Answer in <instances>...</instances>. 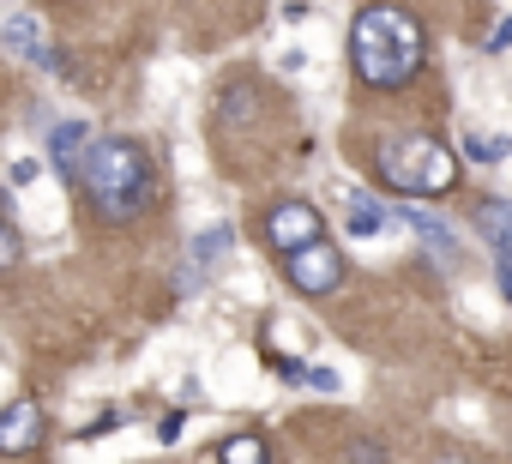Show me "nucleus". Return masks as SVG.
I'll list each match as a JSON object with an SVG mask.
<instances>
[{
  "label": "nucleus",
  "instance_id": "nucleus-15",
  "mask_svg": "<svg viewBox=\"0 0 512 464\" xmlns=\"http://www.w3.org/2000/svg\"><path fill=\"white\" fill-rule=\"evenodd\" d=\"M338 464H392V458H386V446H380V440H350Z\"/></svg>",
  "mask_w": 512,
  "mask_h": 464
},
{
  "label": "nucleus",
  "instance_id": "nucleus-4",
  "mask_svg": "<svg viewBox=\"0 0 512 464\" xmlns=\"http://www.w3.org/2000/svg\"><path fill=\"white\" fill-rule=\"evenodd\" d=\"M326 236V217L308 205V199H284L272 217H266V242L290 260V254H302V248H314Z\"/></svg>",
  "mask_w": 512,
  "mask_h": 464
},
{
  "label": "nucleus",
  "instance_id": "nucleus-7",
  "mask_svg": "<svg viewBox=\"0 0 512 464\" xmlns=\"http://www.w3.org/2000/svg\"><path fill=\"white\" fill-rule=\"evenodd\" d=\"M37 440H43V410H37L31 398H13L7 416H0V452L19 458V452H31Z\"/></svg>",
  "mask_w": 512,
  "mask_h": 464
},
{
  "label": "nucleus",
  "instance_id": "nucleus-14",
  "mask_svg": "<svg viewBox=\"0 0 512 464\" xmlns=\"http://www.w3.org/2000/svg\"><path fill=\"white\" fill-rule=\"evenodd\" d=\"M464 157H470V163H500V157H512V139H506V133H488V139L476 133V139L464 145Z\"/></svg>",
  "mask_w": 512,
  "mask_h": 464
},
{
  "label": "nucleus",
  "instance_id": "nucleus-9",
  "mask_svg": "<svg viewBox=\"0 0 512 464\" xmlns=\"http://www.w3.org/2000/svg\"><path fill=\"white\" fill-rule=\"evenodd\" d=\"M476 229H482V242L500 266H512V199H482L476 205Z\"/></svg>",
  "mask_w": 512,
  "mask_h": 464
},
{
  "label": "nucleus",
  "instance_id": "nucleus-1",
  "mask_svg": "<svg viewBox=\"0 0 512 464\" xmlns=\"http://www.w3.org/2000/svg\"><path fill=\"white\" fill-rule=\"evenodd\" d=\"M422 55H428V37L422 25L392 7V0H374V7L356 13L350 25V61H356V79L374 85V91H398L422 73Z\"/></svg>",
  "mask_w": 512,
  "mask_h": 464
},
{
  "label": "nucleus",
  "instance_id": "nucleus-10",
  "mask_svg": "<svg viewBox=\"0 0 512 464\" xmlns=\"http://www.w3.org/2000/svg\"><path fill=\"white\" fill-rule=\"evenodd\" d=\"M392 223H404V229H416V236L440 254V266H458V242H452V223H440V217H428V211H392Z\"/></svg>",
  "mask_w": 512,
  "mask_h": 464
},
{
  "label": "nucleus",
  "instance_id": "nucleus-13",
  "mask_svg": "<svg viewBox=\"0 0 512 464\" xmlns=\"http://www.w3.org/2000/svg\"><path fill=\"white\" fill-rule=\"evenodd\" d=\"M266 458H272V452H266L260 434H235V440L217 446V464H266Z\"/></svg>",
  "mask_w": 512,
  "mask_h": 464
},
{
  "label": "nucleus",
  "instance_id": "nucleus-8",
  "mask_svg": "<svg viewBox=\"0 0 512 464\" xmlns=\"http://www.w3.org/2000/svg\"><path fill=\"white\" fill-rule=\"evenodd\" d=\"M0 37H7L13 61H37V67H49V61H55V55H49V31H43V19H37V13H13Z\"/></svg>",
  "mask_w": 512,
  "mask_h": 464
},
{
  "label": "nucleus",
  "instance_id": "nucleus-12",
  "mask_svg": "<svg viewBox=\"0 0 512 464\" xmlns=\"http://www.w3.org/2000/svg\"><path fill=\"white\" fill-rule=\"evenodd\" d=\"M229 242H235V229H229V223H211L205 236H199V248H193V278H205V272L229 254Z\"/></svg>",
  "mask_w": 512,
  "mask_h": 464
},
{
  "label": "nucleus",
  "instance_id": "nucleus-2",
  "mask_svg": "<svg viewBox=\"0 0 512 464\" xmlns=\"http://www.w3.org/2000/svg\"><path fill=\"white\" fill-rule=\"evenodd\" d=\"M85 193L103 223H133L157 199V169L133 139H97L85 163Z\"/></svg>",
  "mask_w": 512,
  "mask_h": 464
},
{
  "label": "nucleus",
  "instance_id": "nucleus-6",
  "mask_svg": "<svg viewBox=\"0 0 512 464\" xmlns=\"http://www.w3.org/2000/svg\"><path fill=\"white\" fill-rule=\"evenodd\" d=\"M91 127L85 121H55V133H49V157H55V175H67V181H85V163H91Z\"/></svg>",
  "mask_w": 512,
  "mask_h": 464
},
{
  "label": "nucleus",
  "instance_id": "nucleus-3",
  "mask_svg": "<svg viewBox=\"0 0 512 464\" xmlns=\"http://www.w3.org/2000/svg\"><path fill=\"white\" fill-rule=\"evenodd\" d=\"M380 175L410 199H434L458 187V151L440 145L434 133H398L380 145Z\"/></svg>",
  "mask_w": 512,
  "mask_h": 464
},
{
  "label": "nucleus",
  "instance_id": "nucleus-11",
  "mask_svg": "<svg viewBox=\"0 0 512 464\" xmlns=\"http://www.w3.org/2000/svg\"><path fill=\"white\" fill-rule=\"evenodd\" d=\"M344 223H350V236H386V229H392V211H386L374 193H356Z\"/></svg>",
  "mask_w": 512,
  "mask_h": 464
},
{
  "label": "nucleus",
  "instance_id": "nucleus-20",
  "mask_svg": "<svg viewBox=\"0 0 512 464\" xmlns=\"http://www.w3.org/2000/svg\"><path fill=\"white\" fill-rule=\"evenodd\" d=\"M500 296L512 302V266H500Z\"/></svg>",
  "mask_w": 512,
  "mask_h": 464
},
{
  "label": "nucleus",
  "instance_id": "nucleus-19",
  "mask_svg": "<svg viewBox=\"0 0 512 464\" xmlns=\"http://www.w3.org/2000/svg\"><path fill=\"white\" fill-rule=\"evenodd\" d=\"M488 49H512V19H506V25L494 31V43H488Z\"/></svg>",
  "mask_w": 512,
  "mask_h": 464
},
{
  "label": "nucleus",
  "instance_id": "nucleus-18",
  "mask_svg": "<svg viewBox=\"0 0 512 464\" xmlns=\"http://www.w3.org/2000/svg\"><path fill=\"white\" fill-rule=\"evenodd\" d=\"M181 428H187V422H181V410H175V416H163V428H157V434H163V440H181Z\"/></svg>",
  "mask_w": 512,
  "mask_h": 464
},
{
  "label": "nucleus",
  "instance_id": "nucleus-17",
  "mask_svg": "<svg viewBox=\"0 0 512 464\" xmlns=\"http://www.w3.org/2000/svg\"><path fill=\"white\" fill-rule=\"evenodd\" d=\"M308 386H314V392H338V374H332V368H314Z\"/></svg>",
  "mask_w": 512,
  "mask_h": 464
},
{
  "label": "nucleus",
  "instance_id": "nucleus-16",
  "mask_svg": "<svg viewBox=\"0 0 512 464\" xmlns=\"http://www.w3.org/2000/svg\"><path fill=\"white\" fill-rule=\"evenodd\" d=\"M223 115H229V121H235V115L247 121V115H253V97H223Z\"/></svg>",
  "mask_w": 512,
  "mask_h": 464
},
{
  "label": "nucleus",
  "instance_id": "nucleus-5",
  "mask_svg": "<svg viewBox=\"0 0 512 464\" xmlns=\"http://www.w3.org/2000/svg\"><path fill=\"white\" fill-rule=\"evenodd\" d=\"M284 266H290V284H296L302 296H332V290L344 284V260H338L332 242H314V248L290 254Z\"/></svg>",
  "mask_w": 512,
  "mask_h": 464
}]
</instances>
